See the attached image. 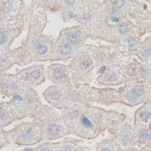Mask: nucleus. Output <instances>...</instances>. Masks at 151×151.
I'll use <instances>...</instances> for the list:
<instances>
[{"label":"nucleus","instance_id":"1","mask_svg":"<svg viewBox=\"0 0 151 151\" xmlns=\"http://www.w3.org/2000/svg\"><path fill=\"white\" fill-rule=\"evenodd\" d=\"M28 32L25 41L17 48L18 64L25 65L34 62H51L54 40L42 32L47 23L46 11L32 4L29 12Z\"/></svg>","mask_w":151,"mask_h":151},{"label":"nucleus","instance_id":"2","mask_svg":"<svg viewBox=\"0 0 151 151\" xmlns=\"http://www.w3.org/2000/svg\"><path fill=\"white\" fill-rule=\"evenodd\" d=\"M151 98V82L129 80L121 90L120 103L133 107L143 104Z\"/></svg>","mask_w":151,"mask_h":151},{"label":"nucleus","instance_id":"3","mask_svg":"<svg viewBox=\"0 0 151 151\" xmlns=\"http://www.w3.org/2000/svg\"><path fill=\"white\" fill-rule=\"evenodd\" d=\"M71 80L76 85L88 83L92 81L94 66L89 52L82 48L71 58L68 65Z\"/></svg>","mask_w":151,"mask_h":151},{"label":"nucleus","instance_id":"4","mask_svg":"<svg viewBox=\"0 0 151 151\" xmlns=\"http://www.w3.org/2000/svg\"><path fill=\"white\" fill-rule=\"evenodd\" d=\"M83 48L89 52L94 67L122 65L125 61V57L115 45H85Z\"/></svg>","mask_w":151,"mask_h":151},{"label":"nucleus","instance_id":"5","mask_svg":"<svg viewBox=\"0 0 151 151\" xmlns=\"http://www.w3.org/2000/svg\"><path fill=\"white\" fill-rule=\"evenodd\" d=\"M101 1H82L76 21L89 32L90 38L94 35L101 21Z\"/></svg>","mask_w":151,"mask_h":151},{"label":"nucleus","instance_id":"6","mask_svg":"<svg viewBox=\"0 0 151 151\" xmlns=\"http://www.w3.org/2000/svg\"><path fill=\"white\" fill-rule=\"evenodd\" d=\"M121 90L104 88L97 89L87 86L83 88L86 97L88 101H94L102 104L110 106L120 103Z\"/></svg>","mask_w":151,"mask_h":151},{"label":"nucleus","instance_id":"7","mask_svg":"<svg viewBox=\"0 0 151 151\" xmlns=\"http://www.w3.org/2000/svg\"><path fill=\"white\" fill-rule=\"evenodd\" d=\"M129 18L137 25L150 33L151 6L150 1H132L131 12Z\"/></svg>","mask_w":151,"mask_h":151},{"label":"nucleus","instance_id":"8","mask_svg":"<svg viewBox=\"0 0 151 151\" xmlns=\"http://www.w3.org/2000/svg\"><path fill=\"white\" fill-rule=\"evenodd\" d=\"M98 83L106 86H118L128 81L123 66L115 65L105 66L104 71L97 77Z\"/></svg>","mask_w":151,"mask_h":151},{"label":"nucleus","instance_id":"9","mask_svg":"<svg viewBox=\"0 0 151 151\" xmlns=\"http://www.w3.org/2000/svg\"><path fill=\"white\" fill-rule=\"evenodd\" d=\"M128 81L137 80L151 82V64L129 59L122 63Z\"/></svg>","mask_w":151,"mask_h":151},{"label":"nucleus","instance_id":"10","mask_svg":"<svg viewBox=\"0 0 151 151\" xmlns=\"http://www.w3.org/2000/svg\"><path fill=\"white\" fill-rule=\"evenodd\" d=\"M113 140L122 151H137L135 141V130L134 124L124 123L115 134L111 135Z\"/></svg>","mask_w":151,"mask_h":151},{"label":"nucleus","instance_id":"11","mask_svg":"<svg viewBox=\"0 0 151 151\" xmlns=\"http://www.w3.org/2000/svg\"><path fill=\"white\" fill-rule=\"evenodd\" d=\"M104 131V129L98 127L97 124L87 116L84 109L78 120L71 129V132L81 137L92 139V138L97 137Z\"/></svg>","mask_w":151,"mask_h":151},{"label":"nucleus","instance_id":"12","mask_svg":"<svg viewBox=\"0 0 151 151\" xmlns=\"http://www.w3.org/2000/svg\"><path fill=\"white\" fill-rule=\"evenodd\" d=\"M146 33L143 28H139L134 32L122 38L115 46H117L125 58L136 56L139 45L142 41L141 38Z\"/></svg>","mask_w":151,"mask_h":151},{"label":"nucleus","instance_id":"13","mask_svg":"<svg viewBox=\"0 0 151 151\" xmlns=\"http://www.w3.org/2000/svg\"><path fill=\"white\" fill-rule=\"evenodd\" d=\"M59 36L79 50L83 48L86 40L90 38L89 32L82 25L65 28L60 32Z\"/></svg>","mask_w":151,"mask_h":151},{"label":"nucleus","instance_id":"14","mask_svg":"<svg viewBox=\"0 0 151 151\" xmlns=\"http://www.w3.org/2000/svg\"><path fill=\"white\" fill-rule=\"evenodd\" d=\"M47 73L50 81L57 86L65 88L72 87L71 75L67 66L52 64L48 67Z\"/></svg>","mask_w":151,"mask_h":151},{"label":"nucleus","instance_id":"15","mask_svg":"<svg viewBox=\"0 0 151 151\" xmlns=\"http://www.w3.org/2000/svg\"><path fill=\"white\" fill-rule=\"evenodd\" d=\"M78 51L79 50L67 42L64 38L58 36L54 41L51 62L71 59Z\"/></svg>","mask_w":151,"mask_h":151},{"label":"nucleus","instance_id":"16","mask_svg":"<svg viewBox=\"0 0 151 151\" xmlns=\"http://www.w3.org/2000/svg\"><path fill=\"white\" fill-rule=\"evenodd\" d=\"M45 132L49 139H55L71 134L64 120L60 117L52 115L46 122Z\"/></svg>","mask_w":151,"mask_h":151},{"label":"nucleus","instance_id":"17","mask_svg":"<svg viewBox=\"0 0 151 151\" xmlns=\"http://www.w3.org/2000/svg\"><path fill=\"white\" fill-rule=\"evenodd\" d=\"M127 120L126 114L116 111H106L104 116V126L111 134L118 131Z\"/></svg>","mask_w":151,"mask_h":151},{"label":"nucleus","instance_id":"18","mask_svg":"<svg viewBox=\"0 0 151 151\" xmlns=\"http://www.w3.org/2000/svg\"><path fill=\"white\" fill-rule=\"evenodd\" d=\"M60 9L59 12L64 21L75 20L82 1H60Z\"/></svg>","mask_w":151,"mask_h":151},{"label":"nucleus","instance_id":"19","mask_svg":"<svg viewBox=\"0 0 151 151\" xmlns=\"http://www.w3.org/2000/svg\"><path fill=\"white\" fill-rule=\"evenodd\" d=\"M151 125V108L148 102L143 104L136 111L134 118V126H150Z\"/></svg>","mask_w":151,"mask_h":151},{"label":"nucleus","instance_id":"20","mask_svg":"<svg viewBox=\"0 0 151 151\" xmlns=\"http://www.w3.org/2000/svg\"><path fill=\"white\" fill-rule=\"evenodd\" d=\"M136 146L141 147L151 143L150 126L134 127Z\"/></svg>","mask_w":151,"mask_h":151},{"label":"nucleus","instance_id":"21","mask_svg":"<svg viewBox=\"0 0 151 151\" xmlns=\"http://www.w3.org/2000/svg\"><path fill=\"white\" fill-rule=\"evenodd\" d=\"M22 78L24 81H29L31 80L35 81H44L45 78V69L43 65H38L35 67H31L24 69L20 72Z\"/></svg>","mask_w":151,"mask_h":151},{"label":"nucleus","instance_id":"22","mask_svg":"<svg viewBox=\"0 0 151 151\" xmlns=\"http://www.w3.org/2000/svg\"><path fill=\"white\" fill-rule=\"evenodd\" d=\"M106 111L104 109L97 107L86 106L85 113L98 127L103 129H106L104 126V116Z\"/></svg>","mask_w":151,"mask_h":151},{"label":"nucleus","instance_id":"23","mask_svg":"<svg viewBox=\"0 0 151 151\" xmlns=\"http://www.w3.org/2000/svg\"><path fill=\"white\" fill-rule=\"evenodd\" d=\"M136 57L141 62L151 64V37L141 41Z\"/></svg>","mask_w":151,"mask_h":151},{"label":"nucleus","instance_id":"24","mask_svg":"<svg viewBox=\"0 0 151 151\" xmlns=\"http://www.w3.org/2000/svg\"><path fill=\"white\" fill-rule=\"evenodd\" d=\"M97 151H122L119 146L111 139H105L97 144Z\"/></svg>","mask_w":151,"mask_h":151},{"label":"nucleus","instance_id":"25","mask_svg":"<svg viewBox=\"0 0 151 151\" xmlns=\"http://www.w3.org/2000/svg\"><path fill=\"white\" fill-rule=\"evenodd\" d=\"M38 4L45 11L50 13H55L60 9V1H37Z\"/></svg>","mask_w":151,"mask_h":151},{"label":"nucleus","instance_id":"26","mask_svg":"<svg viewBox=\"0 0 151 151\" xmlns=\"http://www.w3.org/2000/svg\"><path fill=\"white\" fill-rule=\"evenodd\" d=\"M20 135L24 141H29L33 137V129L31 127H24L20 129Z\"/></svg>","mask_w":151,"mask_h":151},{"label":"nucleus","instance_id":"27","mask_svg":"<svg viewBox=\"0 0 151 151\" xmlns=\"http://www.w3.org/2000/svg\"><path fill=\"white\" fill-rule=\"evenodd\" d=\"M9 34L4 29H0V46L4 43L7 41Z\"/></svg>","mask_w":151,"mask_h":151},{"label":"nucleus","instance_id":"28","mask_svg":"<svg viewBox=\"0 0 151 151\" xmlns=\"http://www.w3.org/2000/svg\"><path fill=\"white\" fill-rule=\"evenodd\" d=\"M5 111L2 108H0V118H3V117L5 116Z\"/></svg>","mask_w":151,"mask_h":151},{"label":"nucleus","instance_id":"29","mask_svg":"<svg viewBox=\"0 0 151 151\" xmlns=\"http://www.w3.org/2000/svg\"><path fill=\"white\" fill-rule=\"evenodd\" d=\"M39 151H52V150H50V147H43V148H41Z\"/></svg>","mask_w":151,"mask_h":151},{"label":"nucleus","instance_id":"30","mask_svg":"<svg viewBox=\"0 0 151 151\" xmlns=\"http://www.w3.org/2000/svg\"><path fill=\"white\" fill-rule=\"evenodd\" d=\"M147 102H148V105H149V106H150V108H151V98H150V99H149V100H148V101H147Z\"/></svg>","mask_w":151,"mask_h":151},{"label":"nucleus","instance_id":"31","mask_svg":"<svg viewBox=\"0 0 151 151\" xmlns=\"http://www.w3.org/2000/svg\"><path fill=\"white\" fill-rule=\"evenodd\" d=\"M24 151H33V150L31 148H27V149H25Z\"/></svg>","mask_w":151,"mask_h":151},{"label":"nucleus","instance_id":"32","mask_svg":"<svg viewBox=\"0 0 151 151\" xmlns=\"http://www.w3.org/2000/svg\"><path fill=\"white\" fill-rule=\"evenodd\" d=\"M150 6H151V1H150ZM150 33H151V30H150Z\"/></svg>","mask_w":151,"mask_h":151},{"label":"nucleus","instance_id":"33","mask_svg":"<svg viewBox=\"0 0 151 151\" xmlns=\"http://www.w3.org/2000/svg\"><path fill=\"white\" fill-rule=\"evenodd\" d=\"M150 128H151V125H150Z\"/></svg>","mask_w":151,"mask_h":151}]
</instances>
